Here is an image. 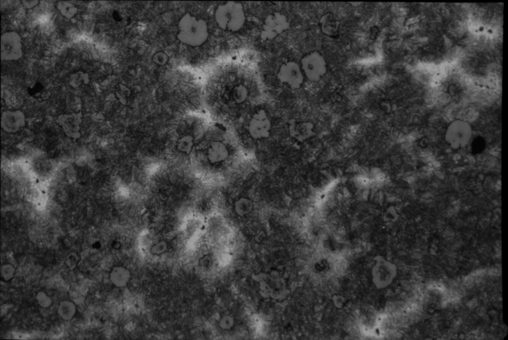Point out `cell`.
Here are the masks:
<instances>
[{
	"label": "cell",
	"mask_w": 508,
	"mask_h": 340,
	"mask_svg": "<svg viewBox=\"0 0 508 340\" xmlns=\"http://www.w3.org/2000/svg\"><path fill=\"white\" fill-rule=\"evenodd\" d=\"M301 66L305 78L312 82L320 81L327 74L328 63L319 52L314 51L305 55L301 59Z\"/></svg>",
	"instance_id": "277c9868"
},
{
	"label": "cell",
	"mask_w": 508,
	"mask_h": 340,
	"mask_svg": "<svg viewBox=\"0 0 508 340\" xmlns=\"http://www.w3.org/2000/svg\"><path fill=\"white\" fill-rule=\"evenodd\" d=\"M342 198H343V196H342V195H341V194H338V199H339V200H341V199H342Z\"/></svg>",
	"instance_id": "d6a6232c"
},
{
	"label": "cell",
	"mask_w": 508,
	"mask_h": 340,
	"mask_svg": "<svg viewBox=\"0 0 508 340\" xmlns=\"http://www.w3.org/2000/svg\"><path fill=\"white\" fill-rule=\"evenodd\" d=\"M90 81V77L86 72L81 70L73 73L69 77V84L73 88H78L82 85H87Z\"/></svg>",
	"instance_id": "ac0fdd59"
},
{
	"label": "cell",
	"mask_w": 508,
	"mask_h": 340,
	"mask_svg": "<svg viewBox=\"0 0 508 340\" xmlns=\"http://www.w3.org/2000/svg\"><path fill=\"white\" fill-rule=\"evenodd\" d=\"M79 258L76 253H71L67 257L66 263L71 270H73L77 266Z\"/></svg>",
	"instance_id": "4316f807"
},
{
	"label": "cell",
	"mask_w": 508,
	"mask_h": 340,
	"mask_svg": "<svg viewBox=\"0 0 508 340\" xmlns=\"http://www.w3.org/2000/svg\"><path fill=\"white\" fill-rule=\"evenodd\" d=\"M211 265V258L206 255L201 258L199 261V265L200 267L208 268Z\"/></svg>",
	"instance_id": "83f0119b"
},
{
	"label": "cell",
	"mask_w": 508,
	"mask_h": 340,
	"mask_svg": "<svg viewBox=\"0 0 508 340\" xmlns=\"http://www.w3.org/2000/svg\"><path fill=\"white\" fill-rule=\"evenodd\" d=\"M290 28L288 18L280 12H274L265 18L260 34L263 41L272 40Z\"/></svg>",
	"instance_id": "5b68a950"
},
{
	"label": "cell",
	"mask_w": 508,
	"mask_h": 340,
	"mask_svg": "<svg viewBox=\"0 0 508 340\" xmlns=\"http://www.w3.org/2000/svg\"><path fill=\"white\" fill-rule=\"evenodd\" d=\"M209 35L206 21L187 13L179 20L177 38L183 44L196 48L203 45Z\"/></svg>",
	"instance_id": "6da1fadb"
},
{
	"label": "cell",
	"mask_w": 508,
	"mask_h": 340,
	"mask_svg": "<svg viewBox=\"0 0 508 340\" xmlns=\"http://www.w3.org/2000/svg\"><path fill=\"white\" fill-rule=\"evenodd\" d=\"M56 7L60 14L67 19H73L79 12V8L69 1H58Z\"/></svg>",
	"instance_id": "2e32d148"
},
{
	"label": "cell",
	"mask_w": 508,
	"mask_h": 340,
	"mask_svg": "<svg viewBox=\"0 0 508 340\" xmlns=\"http://www.w3.org/2000/svg\"><path fill=\"white\" fill-rule=\"evenodd\" d=\"M248 96V90L242 84L238 85L232 90V98L238 104H241L245 102L247 99Z\"/></svg>",
	"instance_id": "ffe728a7"
},
{
	"label": "cell",
	"mask_w": 508,
	"mask_h": 340,
	"mask_svg": "<svg viewBox=\"0 0 508 340\" xmlns=\"http://www.w3.org/2000/svg\"><path fill=\"white\" fill-rule=\"evenodd\" d=\"M131 278L130 271L127 268L121 266L114 267L110 274L111 282L118 288H123L128 286Z\"/></svg>",
	"instance_id": "5bb4252c"
},
{
	"label": "cell",
	"mask_w": 508,
	"mask_h": 340,
	"mask_svg": "<svg viewBox=\"0 0 508 340\" xmlns=\"http://www.w3.org/2000/svg\"><path fill=\"white\" fill-rule=\"evenodd\" d=\"M215 18L217 25L222 30L236 32L244 27L246 16L241 3L229 1L217 7Z\"/></svg>",
	"instance_id": "7a4b0ae2"
},
{
	"label": "cell",
	"mask_w": 508,
	"mask_h": 340,
	"mask_svg": "<svg viewBox=\"0 0 508 340\" xmlns=\"http://www.w3.org/2000/svg\"><path fill=\"white\" fill-rule=\"evenodd\" d=\"M24 7L27 9H31L37 6L39 3V0H23L21 1Z\"/></svg>",
	"instance_id": "f1b7e54d"
},
{
	"label": "cell",
	"mask_w": 508,
	"mask_h": 340,
	"mask_svg": "<svg viewBox=\"0 0 508 340\" xmlns=\"http://www.w3.org/2000/svg\"><path fill=\"white\" fill-rule=\"evenodd\" d=\"M32 94L39 101L47 100L50 96V93L46 91L39 83L36 84L32 88Z\"/></svg>",
	"instance_id": "44dd1931"
},
{
	"label": "cell",
	"mask_w": 508,
	"mask_h": 340,
	"mask_svg": "<svg viewBox=\"0 0 508 340\" xmlns=\"http://www.w3.org/2000/svg\"><path fill=\"white\" fill-rule=\"evenodd\" d=\"M386 268V266L376 265L372 270L373 282L379 289L388 287L395 277V272H391Z\"/></svg>",
	"instance_id": "4fadbf2b"
},
{
	"label": "cell",
	"mask_w": 508,
	"mask_h": 340,
	"mask_svg": "<svg viewBox=\"0 0 508 340\" xmlns=\"http://www.w3.org/2000/svg\"><path fill=\"white\" fill-rule=\"evenodd\" d=\"M319 24L321 31L325 35L331 38H336L339 36L340 20L333 13L323 15L319 19Z\"/></svg>",
	"instance_id": "8fae6325"
},
{
	"label": "cell",
	"mask_w": 508,
	"mask_h": 340,
	"mask_svg": "<svg viewBox=\"0 0 508 340\" xmlns=\"http://www.w3.org/2000/svg\"><path fill=\"white\" fill-rule=\"evenodd\" d=\"M253 203L250 200L242 198L238 200L235 205L237 214L243 217L250 213L253 209Z\"/></svg>",
	"instance_id": "d6986e66"
},
{
	"label": "cell",
	"mask_w": 508,
	"mask_h": 340,
	"mask_svg": "<svg viewBox=\"0 0 508 340\" xmlns=\"http://www.w3.org/2000/svg\"><path fill=\"white\" fill-rule=\"evenodd\" d=\"M15 272V268L10 264H4L1 267V277L6 282L13 278Z\"/></svg>",
	"instance_id": "cb8c5ba5"
},
{
	"label": "cell",
	"mask_w": 508,
	"mask_h": 340,
	"mask_svg": "<svg viewBox=\"0 0 508 340\" xmlns=\"http://www.w3.org/2000/svg\"><path fill=\"white\" fill-rule=\"evenodd\" d=\"M350 3L351 5H352L353 7L356 8V7H358L361 6V5H362L364 3L363 2H362V3L361 2H350Z\"/></svg>",
	"instance_id": "f546056e"
},
{
	"label": "cell",
	"mask_w": 508,
	"mask_h": 340,
	"mask_svg": "<svg viewBox=\"0 0 508 340\" xmlns=\"http://www.w3.org/2000/svg\"><path fill=\"white\" fill-rule=\"evenodd\" d=\"M368 193L367 192V191H365L364 194V198L366 200L368 198Z\"/></svg>",
	"instance_id": "4dcf8cb0"
},
{
	"label": "cell",
	"mask_w": 508,
	"mask_h": 340,
	"mask_svg": "<svg viewBox=\"0 0 508 340\" xmlns=\"http://www.w3.org/2000/svg\"><path fill=\"white\" fill-rule=\"evenodd\" d=\"M349 194V193L348 192V191H344V195H345V196L346 197H347V196H348Z\"/></svg>",
	"instance_id": "1f68e13d"
},
{
	"label": "cell",
	"mask_w": 508,
	"mask_h": 340,
	"mask_svg": "<svg viewBox=\"0 0 508 340\" xmlns=\"http://www.w3.org/2000/svg\"><path fill=\"white\" fill-rule=\"evenodd\" d=\"M220 325L223 330L230 329L234 325V318L230 316H224L220 321Z\"/></svg>",
	"instance_id": "484cf974"
},
{
	"label": "cell",
	"mask_w": 508,
	"mask_h": 340,
	"mask_svg": "<svg viewBox=\"0 0 508 340\" xmlns=\"http://www.w3.org/2000/svg\"><path fill=\"white\" fill-rule=\"evenodd\" d=\"M76 311L75 304L69 301L62 302L58 308L59 315L63 320L65 321L72 320L76 313Z\"/></svg>",
	"instance_id": "e0dca14e"
},
{
	"label": "cell",
	"mask_w": 508,
	"mask_h": 340,
	"mask_svg": "<svg viewBox=\"0 0 508 340\" xmlns=\"http://www.w3.org/2000/svg\"><path fill=\"white\" fill-rule=\"evenodd\" d=\"M271 129V121L266 111L263 109L257 111L252 115L248 126L249 135L255 140L268 138Z\"/></svg>",
	"instance_id": "ba28073f"
},
{
	"label": "cell",
	"mask_w": 508,
	"mask_h": 340,
	"mask_svg": "<svg viewBox=\"0 0 508 340\" xmlns=\"http://www.w3.org/2000/svg\"><path fill=\"white\" fill-rule=\"evenodd\" d=\"M23 54L22 36L13 31L3 33L1 38V60L16 61L22 58Z\"/></svg>",
	"instance_id": "8992f818"
},
{
	"label": "cell",
	"mask_w": 508,
	"mask_h": 340,
	"mask_svg": "<svg viewBox=\"0 0 508 340\" xmlns=\"http://www.w3.org/2000/svg\"><path fill=\"white\" fill-rule=\"evenodd\" d=\"M473 136V130L467 121L457 119L448 126L444 141L453 150H458L468 146Z\"/></svg>",
	"instance_id": "3957f363"
},
{
	"label": "cell",
	"mask_w": 508,
	"mask_h": 340,
	"mask_svg": "<svg viewBox=\"0 0 508 340\" xmlns=\"http://www.w3.org/2000/svg\"><path fill=\"white\" fill-rule=\"evenodd\" d=\"M36 300L38 305L42 308H47L52 305V300L44 291H39L36 295Z\"/></svg>",
	"instance_id": "603a6c76"
},
{
	"label": "cell",
	"mask_w": 508,
	"mask_h": 340,
	"mask_svg": "<svg viewBox=\"0 0 508 340\" xmlns=\"http://www.w3.org/2000/svg\"><path fill=\"white\" fill-rule=\"evenodd\" d=\"M169 60L168 56L162 51L157 52L153 57V62L156 65L159 66H163L166 65Z\"/></svg>",
	"instance_id": "d4e9b609"
},
{
	"label": "cell",
	"mask_w": 508,
	"mask_h": 340,
	"mask_svg": "<svg viewBox=\"0 0 508 340\" xmlns=\"http://www.w3.org/2000/svg\"><path fill=\"white\" fill-rule=\"evenodd\" d=\"M195 146L194 137L190 134L181 136L176 141L175 146L180 153L189 156L192 153Z\"/></svg>",
	"instance_id": "9a60e30c"
},
{
	"label": "cell",
	"mask_w": 508,
	"mask_h": 340,
	"mask_svg": "<svg viewBox=\"0 0 508 340\" xmlns=\"http://www.w3.org/2000/svg\"><path fill=\"white\" fill-rule=\"evenodd\" d=\"M288 130L291 138L301 143L309 140L315 134L314 126L312 123L294 119L289 121Z\"/></svg>",
	"instance_id": "9c48e42d"
},
{
	"label": "cell",
	"mask_w": 508,
	"mask_h": 340,
	"mask_svg": "<svg viewBox=\"0 0 508 340\" xmlns=\"http://www.w3.org/2000/svg\"><path fill=\"white\" fill-rule=\"evenodd\" d=\"M229 156V152L226 145L220 141H215L208 146L206 151V158L211 164H217L226 161Z\"/></svg>",
	"instance_id": "7c38bea8"
},
{
	"label": "cell",
	"mask_w": 508,
	"mask_h": 340,
	"mask_svg": "<svg viewBox=\"0 0 508 340\" xmlns=\"http://www.w3.org/2000/svg\"><path fill=\"white\" fill-rule=\"evenodd\" d=\"M25 124V115L20 111H7L2 114L1 126L6 132L16 133L23 128Z\"/></svg>",
	"instance_id": "30bf717a"
},
{
	"label": "cell",
	"mask_w": 508,
	"mask_h": 340,
	"mask_svg": "<svg viewBox=\"0 0 508 340\" xmlns=\"http://www.w3.org/2000/svg\"><path fill=\"white\" fill-rule=\"evenodd\" d=\"M168 249V244L164 241H160L153 245L150 252L154 256L159 257L164 254Z\"/></svg>",
	"instance_id": "7402d4cb"
},
{
	"label": "cell",
	"mask_w": 508,
	"mask_h": 340,
	"mask_svg": "<svg viewBox=\"0 0 508 340\" xmlns=\"http://www.w3.org/2000/svg\"><path fill=\"white\" fill-rule=\"evenodd\" d=\"M277 78L282 83L294 90L301 89L305 79L300 64L293 61L283 64L279 69Z\"/></svg>",
	"instance_id": "52a82bcc"
}]
</instances>
